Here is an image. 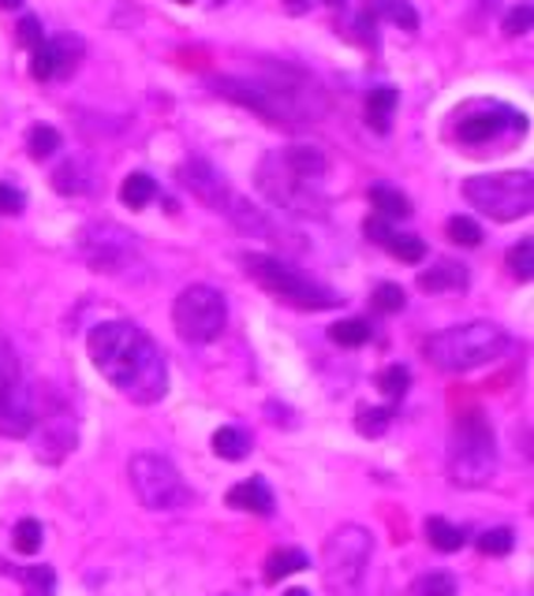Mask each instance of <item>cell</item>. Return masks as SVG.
<instances>
[{
  "label": "cell",
  "mask_w": 534,
  "mask_h": 596,
  "mask_svg": "<svg viewBox=\"0 0 534 596\" xmlns=\"http://www.w3.org/2000/svg\"><path fill=\"white\" fill-rule=\"evenodd\" d=\"M378 19H386V23L400 26V31H408V34L419 31V15L408 0H367V8H363V23H378Z\"/></svg>",
  "instance_id": "cell-18"
},
{
  "label": "cell",
  "mask_w": 534,
  "mask_h": 596,
  "mask_svg": "<svg viewBox=\"0 0 534 596\" xmlns=\"http://www.w3.org/2000/svg\"><path fill=\"white\" fill-rule=\"evenodd\" d=\"M448 239H453L456 246H479L482 228L471 221V216H453V221H448Z\"/></svg>",
  "instance_id": "cell-34"
},
{
  "label": "cell",
  "mask_w": 534,
  "mask_h": 596,
  "mask_svg": "<svg viewBox=\"0 0 534 596\" xmlns=\"http://www.w3.org/2000/svg\"><path fill=\"white\" fill-rule=\"evenodd\" d=\"M426 541L437 548V552H460L467 544V529L453 526L448 518H426Z\"/></svg>",
  "instance_id": "cell-23"
},
{
  "label": "cell",
  "mask_w": 534,
  "mask_h": 596,
  "mask_svg": "<svg viewBox=\"0 0 534 596\" xmlns=\"http://www.w3.org/2000/svg\"><path fill=\"white\" fill-rule=\"evenodd\" d=\"M464 198L479 213H486L498 224L523 221L534 205V179L531 172H493V176H471L464 183Z\"/></svg>",
  "instance_id": "cell-9"
},
{
  "label": "cell",
  "mask_w": 534,
  "mask_h": 596,
  "mask_svg": "<svg viewBox=\"0 0 534 596\" xmlns=\"http://www.w3.org/2000/svg\"><path fill=\"white\" fill-rule=\"evenodd\" d=\"M37 414H34V400L31 387H26L23 366H19V355L12 351L4 336H0V437L8 440H23L31 437Z\"/></svg>",
  "instance_id": "cell-12"
},
{
  "label": "cell",
  "mask_w": 534,
  "mask_h": 596,
  "mask_svg": "<svg viewBox=\"0 0 534 596\" xmlns=\"http://www.w3.org/2000/svg\"><path fill=\"white\" fill-rule=\"evenodd\" d=\"M509 269H512V277H516V280L531 283V277H534V243L531 239H520L509 250Z\"/></svg>",
  "instance_id": "cell-31"
},
{
  "label": "cell",
  "mask_w": 534,
  "mask_h": 596,
  "mask_svg": "<svg viewBox=\"0 0 534 596\" xmlns=\"http://www.w3.org/2000/svg\"><path fill=\"white\" fill-rule=\"evenodd\" d=\"M512 544H516V537H512V529H504V526L486 529V533L479 537V552L493 555V560H498V555H509Z\"/></svg>",
  "instance_id": "cell-33"
},
{
  "label": "cell",
  "mask_w": 534,
  "mask_h": 596,
  "mask_svg": "<svg viewBox=\"0 0 534 596\" xmlns=\"http://www.w3.org/2000/svg\"><path fill=\"white\" fill-rule=\"evenodd\" d=\"M330 339L341 347H363L370 339V325L363 317H348V321H336L330 328Z\"/></svg>",
  "instance_id": "cell-28"
},
{
  "label": "cell",
  "mask_w": 534,
  "mask_h": 596,
  "mask_svg": "<svg viewBox=\"0 0 534 596\" xmlns=\"http://www.w3.org/2000/svg\"><path fill=\"white\" fill-rule=\"evenodd\" d=\"M176 4H194V0H176Z\"/></svg>",
  "instance_id": "cell-44"
},
{
  "label": "cell",
  "mask_w": 534,
  "mask_h": 596,
  "mask_svg": "<svg viewBox=\"0 0 534 596\" xmlns=\"http://www.w3.org/2000/svg\"><path fill=\"white\" fill-rule=\"evenodd\" d=\"M23 205H26V194L19 191V187H12V183H0V216H15V213H23Z\"/></svg>",
  "instance_id": "cell-39"
},
{
  "label": "cell",
  "mask_w": 534,
  "mask_h": 596,
  "mask_svg": "<svg viewBox=\"0 0 534 596\" xmlns=\"http://www.w3.org/2000/svg\"><path fill=\"white\" fill-rule=\"evenodd\" d=\"M173 325L187 344H213L229 325V302L210 283H191L173 302Z\"/></svg>",
  "instance_id": "cell-10"
},
{
  "label": "cell",
  "mask_w": 534,
  "mask_h": 596,
  "mask_svg": "<svg viewBox=\"0 0 534 596\" xmlns=\"http://www.w3.org/2000/svg\"><path fill=\"white\" fill-rule=\"evenodd\" d=\"M285 4H288V12H292V15H303L311 4H333V8H341V4H348V0H285Z\"/></svg>",
  "instance_id": "cell-41"
},
{
  "label": "cell",
  "mask_w": 534,
  "mask_h": 596,
  "mask_svg": "<svg viewBox=\"0 0 534 596\" xmlns=\"http://www.w3.org/2000/svg\"><path fill=\"white\" fill-rule=\"evenodd\" d=\"M311 566L307 560V552H299V548H277V552H269L266 560V582H280L288 578V574H299Z\"/></svg>",
  "instance_id": "cell-24"
},
{
  "label": "cell",
  "mask_w": 534,
  "mask_h": 596,
  "mask_svg": "<svg viewBox=\"0 0 534 596\" xmlns=\"http://www.w3.org/2000/svg\"><path fill=\"white\" fill-rule=\"evenodd\" d=\"M408 384H411V373L404 366H389V369H381V376H378V387L389 395V400H400V395L408 392Z\"/></svg>",
  "instance_id": "cell-36"
},
{
  "label": "cell",
  "mask_w": 534,
  "mask_h": 596,
  "mask_svg": "<svg viewBox=\"0 0 534 596\" xmlns=\"http://www.w3.org/2000/svg\"><path fill=\"white\" fill-rule=\"evenodd\" d=\"M26 146H31V157H53L56 149H60V131L49 127V123H34L31 127V138H26Z\"/></svg>",
  "instance_id": "cell-30"
},
{
  "label": "cell",
  "mask_w": 534,
  "mask_h": 596,
  "mask_svg": "<svg viewBox=\"0 0 534 596\" xmlns=\"http://www.w3.org/2000/svg\"><path fill=\"white\" fill-rule=\"evenodd\" d=\"M419 288L426 295H442V291H467V269L460 261H437L419 277Z\"/></svg>",
  "instance_id": "cell-19"
},
{
  "label": "cell",
  "mask_w": 534,
  "mask_h": 596,
  "mask_svg": "<svg viewBox=\"0 0 534 596\" xmlns=\"http://www.w3.org/2000/svg\"><path fill=\"white\" fill-rule=\"evenodd\" d=\"M82 60V42L79 34H56L45 37L42 45L34 49V79L37 82H49L60 79V75H71Z\"/></svg>",
  "instance_id": "cell-15"
},
{
  "label": "cell",
  "mask_w": 534,
  "mask_h": 596,
  "mask_svg": "<svg viewBox=\"0 0 534 596\" xmlns=\"http://www.w3.org/2000/svg\"><path fill=\"white\" fill-rule=\"evenodd\" d=\"M392 406H370V411H363L359 418H355V429L363 432V437H370V440H378V437H386V429H389V421H392Z\"/></svg>",
  "instance_id": "cell-29"
},
{
  "label": "cell",
  "mask_w": 534,
  "mask_h": 596,
  "mask_svg": "<svg viewBox=\"0 0 534 596\" xmlns=\"http://www.w3.org/2000/svg\"><path fill=\"white\" fill-rule=\"evenodd\" d=\"M370 205L378 210V216H386V221H408V216H411V202L389 183H374L370 187Z\"/></svg>",
  "instance_id": "cell-22"
},
{
  "label": "cell",
  "mask_w": 534,
  "mask_h": 596,
  "mask_svg": "<svg viewBox=\"0 0 534 596\" xmlns=\"http://www.w3.org/2000/svg\"><path fill=\"white\" fill-rule=\"evenodd\" d=\"M374 555V537L363 526H341L336 533L325 537L322 544V571L330 582L333 596H355L363 578H367V566Z\"/></svg>",
  "instance_id": "cell-8"
},
{
  "label": "cell",
  "mask_w": 534,
  "mask_h": 596,
  "mask_svg": "<svg viewBox=\"0 0 534 596\" xmlns=\"http://www.w3.org/2000/svg\"><path fill=\"white\" fill-rule=\"evenodd\" d=\"M229 507L251 510V515H269V510L277 507V499H274V488H269L262 477H247L229 488Z\"/></svg>",
  "instance_id": "cell-17"
},
{
  "label": "cell",
  "mask_w": 534,
  "mask_h": 596,
  "mask_svg": "<svg viewBox=\"0 0 534 596\" xmlns=\"http://www.w3.org/2000/svg\"><path fill=\"white\" fill-rule=\"evenodd\" d=\"M404 288L400 283H378L374 288V310H381V314H397V310H404Z\"/></svg>",
  "instance_id": "cell-35"
},
{
  "label": "cell",
  "mask_w": 534,
  "mask_h": 596,
  "mask_svg": "<svg viewBox=\"0 0 534 596\" xmlns=\"http://www.w3.org/2000/svg\"><path fill=\"white\" fill-rule=\"evenodd\" d=\"M79 250L90 269L98 272H120L135 261V239L116 224H90L79 239Z\"/></svg>",
  "instance_id": "cell-13"
},
{
  "label": "cell",
  "mask_w": 534,
  "mask_h": 596,
  "mask_svg": "<svg viewBox=\"0 0 534 596\" xmlns=\"http://www.w3.org/2000/svg\"><path fill=\"white\" fill-rule=\"evenodd\" d=\"M285 596H311V593H307V589H288Z\"/></svg>",
  "instance_id": "cell-43"
},
{
  "label": "cell",
  "mask_w": 534,
  "mask_h": 596,
  "mask_svg": "<svg viewBox=\"0 0 534 596\" xmlns=\"http://www.w3.org/2000/svg\"><path fill=\"white\" fill-rule=\"evenodd\" d=\"M213 87L236 105L258 112L262 120L299 123L322 116V90L314 87V79L285 68V64L262 79H213Z\"/></svg>",
  "instance_id": "cell-3"
},
{
  "label": "cell",
  "mask_w": 534,
  "mask_h": 596,
  "mask_svg": "<svg viewBox=\"0 0 534 596\" xmlns=\"http://www.w3.org/2000/svg\"><path fill=\"white\" fill-rule=\"evenodd\" d=\"M527 135V116L501 101L479 98L453 116V142L464 149H509Z\"/></svg>",
  "instance_id": "cell-5"
},
{
  "label": "cell",
  "mask_w": 534,
  "mask_h": 596,
  "mask_svg": "<svg viewBox=\"0 0 534 596\" xmlns=\"http://www.w3.org/2000/svg\"><path fill=\"white\" fill-rule=\"evenodd\" d=\"M213 451L229 462H240L251 456V437L243 429H236V425H221V429L213 432Z\"/></svg>",
  "instance_id": "cell-25"
},
{
  "label": "cell",
  "mask_w": 534,
  "mask_h": 596,
  "mask_svg": "<svg viewBox=\"0 0 534 596\" xmlns=\"http://www.w3.org/2000/svg\"><path fill=\"white\" fill-rule=\"evenodd\" d=\"M0 8H4V12H15V8H23V0H0Z\"/></svg>",
  "instance_id": "cell-42"
},
{
  "label": "cell",
  "mask_w": 534,
  "mask_h": 596,
  "mask_svg": "<svg viewBox=\"0 0 534 596\" xmlns=\"http://www.w3.org/2000/svg\"><path fill=\"white\" fill-rule=\"evenodd\" d=\"M19 42H23L26 49H37V45L45 42V34H42V23H37L34 15H23V23H19Z\"/></svg>",
  "instance_id": "cell-40"
},
{
  "label": "cell",
  "mask_w": 534,
  "mask_h": 596,
  "mask_svg": "<svg viewBox=\"0 0 534 596\" xmlns=\"http://www.w3.org/2000/svg\"><path fill=\"white\" fill-rule=\"evenodd\" d=\"M12 544L19 555H34L37 548H42V522H37V518H23L12 533Z\"/></svg>",
  "instance_id": "cell-32"
},
{
  "label": "cell",
  "mask_w": 534,
  "mask_h": 596,
  "mask_svg": "<svg viewBox=\"0 0 534 596\" xmlns=\"http://www.w3.org/2000/svg\"><path fill=\"white\" fill-rule=\"evenodd\" d=\"M493 474H498V443H493V429L475 411L456 425L453 448H448V477L464 488H479Z\"/></svg>",
  "instance_id": "cell-7"
},
{
  "label": "cell",
  "mask_w": 534,
  "mask_h": 596,
  "mask_svg": "<svg viewBox=\"0 0 534 596\" xmlns=\"http://www.w3.org/2000/svg\"><path fill=\"white\" fill-rule=\"evenodd\" d=\"M19 582H26V596H53L56 593V574L49 566H12Z\"/></svg>",
  "instance_id": "cell-27"
},
{
  "label": "cell",
  "mask_w": 534,
  "mask_h": 596,
  "mask_svg": "<svg viewBox=\"0 0 534 596\" xmlns=\"http://www.w3.org/2000/svg\"><path fill=\"white\" fill-rule=\"evenodd\" d=\"M363 232H367V239H370V243L386 246L392 258L404 261V265H419V261L426 258V243L419 239V235L397 232V228H392V221H386V216H370V221L363 224Z\"/></svg>",
  "instance_id": "cell-16"
},
{
  "label": "cell",
  "mask_w": 534,
  "mask_h": 596,
  "mask_svg": "<svg viewBox=\"0 0 534 596\" xmlns=\"http://www.w3.org/2000/svg\"><path fill=\"white\" fill-rule=\"evenodd\" d=\"M127 474H131V488H135L138 504L149 510H173L191 499V488H187V481L180 477V470L165 456H157V451H143V456L131 459Z\"/></svg>",
  "instance_id": "cell-11"
},
{
  "label": "cell",
  "mask_w": 534,
  "mask_h": 596,
  "mask_svg": "<svg viewBox=\"0 0 534 596\" xmlns=\"http://www.w3.org/2000/svg\"><path fill=\"white\" fill-rule=\"evenodd\" d=\"M397 105H400V98H397V90H389V87L367 93V123H370L374 131H378V135H389L392 112H397Z\"/></svg>",
  "instance_id": "cell-21"
},
{
  "label": "cell",
  "mask_w": 534,
  "mask_h": 596,
  "mask_svg": "<svg viewBox=\"0 0 534 596\" xmlns=\"http://www.w3.org/2000/svg\"><path fill=\"white\" fill-rule=\"evenodd\" d=\"M419 596H456V578L448 571H430L419 578Z\"/></svg>",
  "instance_id": "cell-37"
},
{
  "label": "cell",
  "mask_w": 534,
  "mask_h": 596,
  "mask_svg": "<svg viewBox=\"0 0 534 596\" xmlns=\"http://www.w3.org/2000/svg\"><path fill=\"white\" fill-rule=\"evenodd\" d=\"M53 187L60 194H90L93 191V168L82 157L64 160V165L53 172Z\"/></svg>",
  "instance_id": "cell-20"
},
{
  "label": "cell",
  "mask_w": 534,
  "mask_h": 596,
  "mask_svg": "<svg viewBox=\"0 0 534 596\" xmlns=\"http://www.w3.org/2000/svg\"><path fill=\"white\" fill-rule=\"evenodd\" d=\"M325 165L322 149L314 146H288L280 154H266L258 165V191L285 213L318 216L325 213Z\"/></svg>",
  "instance_id": "cell-2"
},
{
  "label": "cell",
  "mask_w": 534,
  "mask_h": 596,
  "mask_svg": "<svg viewBox=\"0 0 534 596\" xmlns=\"http://www.w3.org/2000/svg\"><path fill=\"white\" fill-rule=\"evenodd\" d=\"M531 4H516L509 12V19H504V34L509 37H520V34H527L531 31Z\"/></svg>",
  "instance_id": "cell-38"
},
{
  "label": "cell",
  "mask_w": 534,
  "mask_h": 596,
  "mask_svg": "<svg viewBox=\"0 0 534 596\" xmlns=\"http://www.w3.org/2000/svg\"><path fill=\"white\" fill-rule=\"evenodd\" d=\"M176 179L191 191L194 198H199L202 205H210V210H229L232 205V187H229V179H224L218 168L210 165V160H202V157H191L187 165H180V172H176Z\"/></svg>",
  "instance_id": "cell-14"
},
{
  "label": "cell",
  "mask_w": 534,
  "mask_h": 596,
  "mask_svg": "<svg viewBox=\"0 0 534 596\" xmlns=\"http://www.w3.org/2000/svg\"><path fill=\"white\" fill-rule=\"evenodd\" d=\"M512 339L501 325H490V321H467V325L445 328V333H434L426 339L423 355L426 362L442 373H471L479 366H490L509 351Z\"/></svg>",
  "instance_id": "cell-4"
},
{
  "label": "cell",
  "mask_w": 534,
  "mask_h": 596,
  "mask_svg": "<svg viewBox=\"0 0 534 596\" xmlns=\"http://www.w3.org/2000/svg\"><path fill=\"white\" fill-rule=\"evenodd\" d=\"M90 362L105 381L127 395L131 403L149 406L165 400L168 392V366L162 347L131 321H105L87 336Z\"/></svg>",
  "instance_id": "cell-1"
},
{
  "label": "cell",
  "mask_w": 534,
  "mask_h": 596,
  "mask_svg": "<svg viewBox=\"0 0 534 596\" xmlns=\"http://www.w3.org/2000/svg\"><path fill=\"white\" fill-rule=\"evenodd\" d=\"M154 198H157V183L146 172H131L124 179V187H120V202H124L127 210H146Z\"/></svg>",
  "instance_id": "cell-26"
},
{
  "label": "cell",
  "mask_w": 534,
  "mask_h": 596,
  "mask_svg": "<svg viewBox=\"0 0 534 596\" xmlns=\"http://www.w3.org/2000/svg\"><path fill=\"white\" fill-rule=\"evenodd\" d=\"M243 269L255 277L258 288H266L269 295L288 302L296 310H333L341 306V295L333 288H325L322 280L299 272L296 265H288L285 258L274 254H243Z\"/></svg>",
  "instance_id": "cell-6"
}]
</instances>
